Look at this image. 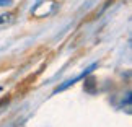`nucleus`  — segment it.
Instances as JSON below:
<instances>
[{
    "instance_id": "3",
    "label": "nucleus",
    "mask_w": 132,
    "mask_h": 127,
    "mask_svg": "<svg viewBox=\"0 0 132 127\" xmlns=\"http://www.w3.org/2000/svg\"><path fill=\"white\" fill-rule=\"evenodd\" d=\"M13 20V15L12 13H3V15H0V23H8V21H12Z\"/></svg>"
},
{
    "instance_id": "1",
    "label": "nucleus",
    "mask_w": 132,
    "mask_h": 127,
    "mask_svg": "<svg viewBox=\"0 0 132 127\" xmlns=\"http://www.w3.org/2000/svg\"><path fill=\"white\" fill-rule=\"evenodd\" d=\"M85 78V82H83V90L87 91V93H90V95H93L95 91H96V80L93 78V77H83Z\"/></svg>"
},
{
    "instance_id": "2",
    "label": "nucleus",
    "mask_w": 132,
    "mask_h": 127,
    "mask_svg": "<svg viewBox=\"0 0 132 127\" xmlns=\"http://www.w3.org/2000/svg\"><path fill=\"white\" fill-rule=\"evenodd\" d=\"M80 78H83V77H82V75H78V77H77V78H72V80H67V82H65V83H62V85H60V86H57V88H55V90H54V95H55V93H59V91H64L65 88H69V86H72V85H75V83H77V82H78V80H80Z\"/></svg>"
},
{
    "instance_id": "4",
    "label": "nucleus",
    "mask_w": 132,
    "mask_h": 127,
    "mask_svg": "<svg viewBox=\"0 0 132 127\" xmlns=\"http://www.w3.org/2000/svg\"><path fill=\"white\" fill-rule=\"evenodd\" d=\"M13 0H0V7H8V5H12Z\"/></svg>"
}]
</instances>
